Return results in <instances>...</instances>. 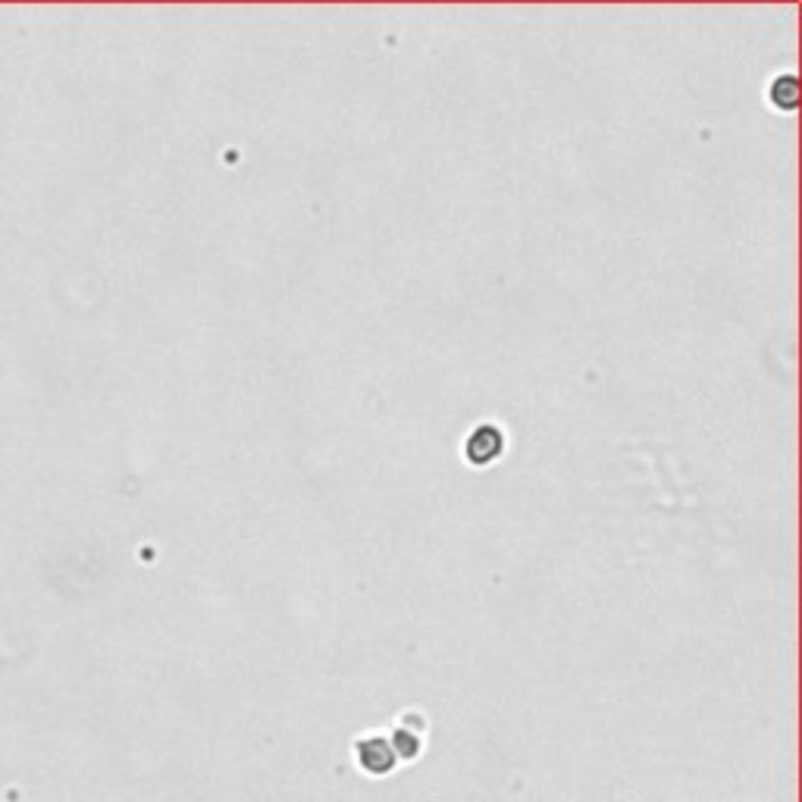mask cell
Wrapping results in <instances>:
<instances>
[{
	"label": "cell",
	"mask_w": 802,
	"mask_h": 802,
	"mask_svg": "<svg viewBox=\"0 0 802 802\" xmlns=\"http://www.w3.org/2000/svg\"><path fill=\"white\" fill-rule=\"evenodd\" d=\"M355 762H358V768L364 771V774H370V777H383V774H389L392 768H395V762H398V756H395V749H392V743H389V737H383V734H364V737H358L355 740Z\"/></svg>",
	"instance_id": "obj_1"
},
{
	"label": "cell",
	"mask_w": 802,
	"mask_h": 802,
	"mask_svg": "<svg viewBox=\"0 0 802 802\" xmlns=\"http://www.w3.org/2000/svg\"><path fill=\"white\" fill-rule=\"evenodd\" d=\"M502 448H505V436L495 430L492 423H483V427H477L467 439V458L474 464H489L502 455Z\"/></svg>",
	"instance_id": "obj_2"
}]
</instances>
